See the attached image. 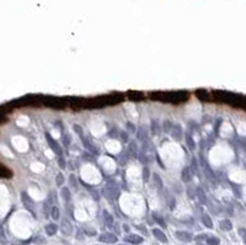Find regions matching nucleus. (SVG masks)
<instances>
[{
  "mask_svg": "<svg viewBox=\"0 0 246 245\" xmlns=\"http://www.w3.org/2000/svg\"><path fill=\"white\" fill-rule=\"evenodd\" d=\"M220 228L221 229H224V230H229V229H231V223L229 222V220H223L221 223H220Z\"/></svg>",
  "mask_w": 246,
  "mask_h": 245,
  "instance_id": "f8f14e48",
  "label": "nucleus"
},
{
  "mask_svg": "<svg viewBox=\"0 0 246 245\" xmlns=\"http://www.w3.org/2000/svg\"><path fill=\"white\" fill-rule=\"evenodd\" d=\"M191 179H192V174H191L189 169H188V167H184V169L182 170V181H184V182H189Z\"/></svg>",
  "mask_w": 246,
  "mask_h": 245,
  "instance_id": "0eeeda50",
  "label": "nucleus"
},
{
  "mask_svg": "<svg viewBox=\"0 0 246 245\" xmlns=\"http://www.w3.org/2000/svg\"><path fill=\"white\" fill-rule=\"evenodd\" d=\"M46 138H47V140H48V143H49V145H50V148L53 149V151L54 153H57L58 155H62V148H60V145L50 137V134L49 133H46Z\"/></svg>",
  "mask_w": 246,
  "mask_h": 245,
  "instance_id": "f257e3e1",
  "label": "nucleus"
},
{
  "mask_svg": "<svg viewBox=\"0 0 246 245\" xmlns=\"http://www.w3.org/2000/svg\"><path fill=\"white\" fill-rule=\"evenodd\" d=\"M124 240L130 243V244H140V243H143V238L137 235V234H130L127 238H124Z\"/></svg>",
  "mask_w": 246,
  "mask_h": 245,
  "instance_id": "39448f33",
  "label": "nucleus"
},
{
  "mask_svg": "<svg viewBox=\"0 0 246 245\" xmlns=\"http://www.w3.org/2000/svg\"><path fill=\"white\" fill-rule=\"evenodd\" d=\"M207 244L208 245H219V239L218 238H208Z\"/></svg>",
  "mask_w": 246,
  "mask_h": 245,
  "instance_id": "ddd939ff",
  "label": "nucleus"
},
{
  "mask_svg": "<svg viewBox=\"0 0 246 245\" xmlns=\"http://www.w3.org/2000/svg\"><path fill=\"white\" fill-rule=\"evenodd\" d=\"M187 142H188V144H189L191 148H194V142H192V139H191L189 135H187Z\"/></svg>",
  "mask_w": 246,
  "mask_h": 245,
  "instance_id": "a211bd4d",
  "label": "nucleus"
},
{
  "mask_svg": "<svg viewBox=\"0 0 246 245\" xmlns=\"http://www.w3.org/2000/svg\"><path fill=\"white\" fill-rule=\"evenodd\" d=\"M197 192H198V196H199V198H200V201H202V202H204V201H205V196H204V195H203V192H202V190H200V188H198V190H197Z\"/></svg>",
  "mask_w": 246,
  "mask_h": 245,
  "instance_id": "f3484780",
  "label": "nucleus"
},
{
  "mask_svg": "<svg viewBox=\"0 0 246 245\" xmlns=\"http://www.w3.org/2000/svg\"><path fill=\"white\" fill-rule=\"evenodd\" d=\"M154 180H156V186L157 187H162V181H161V179L159 177V175L157 174H154Z\"/></svg>",
  "mask_w": 246,
  "mask_h": 245,
  "instance_id": "2eb2a0df",
  "label": "nucleus"
},
{
  "mask_svg": "<svg viewBox=\"0 0 246 245\" xmlns=\"http://www.w3.org/2000/svg\"><path fill=\"white\" fill-rule=\"evenodd\" d=\"M202 222H203V224H204L205 227H208V228H212V227H213L212 220H210V218H209L207 214H204V215L202 217Z\"/></svg>",
  "mask_w": 246,
  "mask_h": 245,
  "instance_id": "9d476101",
  "label": "nucleus"
},
{
  "mask_svg": "<svg viewBox=\"0 0 246 245\" xmlns=\"http://www.w3.org/2000/svg\"><path fill=\"white\" fill-rule=\"evenodd\" d=\"M198 245H200V244H198Z\"/></svg>",
  "mask_w": 246,
  "mask_h": 245,
  "instance_id": "5701e85b",
  "label": "nucleus"
},
{
  "mask_svg": "<svg viewBox=\"0 0 246 245\" xmlns=\"http://www.w3.org/2000/svg\"><path fill=\"white\" fill-rule=\"evenodd\" d=\"M55 181H57V185L58 186H60L62 183H64V176H63V174H58L57 175V179H55Z\"/></svg>",
  "mask_w": 246,
  "mask_h": 245,
  "instance_id": "4468645a",
  "label": "nucleus"
},
{
  "mask_svg": "<svg viewBox=\"0 0 246 245\" xmlns=\"http://www.w3.org/2000/svg\"><path fill=\"white\" fill-rule=\"evenodd\" d=\"M59 217H60L59 208H58V207H53V208H52V218L57 220V219H59Z\"/></svg>",
  "mask_w": 246,
  "mask_h": 245,
  "instance_id": "9b49d317",
  "label": "nucleus"
},
{
  "mask_svg": "<svg viewBox=\"0 0 246 245\" xmlns=\"http://www.w3.org/2000/svg\"><path fill=\"white\" fill-rule=\"evenodd\" d=\"M153 234H154V236H155L159 241H161V243H167V238H166L165 233H162V230H160V229H157V228H154V229H153Z\"/></svg>",
  "mask_w": 246,
  "mask_h": 245,
  "instance_id": "7ed1b4c3",
  "label": "nucleus"
},
{
  "mask_svg": "<svg viewBox=\"0 0 246 245\" xmlns=\"http://www.w3.org/2000/svg\"><path fill=\"white\" fill-rule=\"evenodd\" d=\"M70 181H74V175H70ZM73 186H76V182H74V183H71Z\"/></svg>",
  "mask_w": 246,
  "mask_h": 245,
  "instance_id": "412c9836",
  "label": "nucleus"
},
{
  "mask_svg": "<svg viewBox=\"0 0 246 245\" xmlns=\"http://www.w3.org/2000/svg\"><path fill=\"white\" fill-rule=\"evenodd\" d=\"M59 166H60L62 169H64V167H65V164H64V160H63L62 158H60V160H59Z\"/></svg>",
  "mask_w": 246,
  "mask_h": 245,
  "instance_id": "aec40b11",
  "label": "nucleus"
},
{
  "mask_svg": "<svg viewBox=\"0 0 246 245\" xmlns=\"http://www.w3.org/2000/svg\"><path fill=\"white\" fill-rule=\"evenodd\" d=\"M154 218H155L157 222H159V224H161V225H165V223H164V222H162V220H161V219H160V218L156 215V214H154Z\"/></svg>",
  "mask_w": 246,
  "mask_h": 245,
  "instance_id": "6ab92c4d",
  "label": "nucleus"
},
{
  "mask_svg": "<svg viewBox=\"0 0 246 245\" xmlns=\"http://www.w3.org/2000/svg\"><path fill=\"white\" fill-rule=\"evenodd\" d=\"M123 228H124V230H129V228H128V225H123Z\"/></svg>",
  "mask_w": 246,
  "mask_h": 245,
  "instance_id": "4be33fe9",
  "label": "nucleus"
},
{
  "mask_svg": "<svg viewBox=\"0 0 246 245\" xmlns=\"http://www.w3.org/2000/svg\"><path fill=\"white\" fill-rule=\"evenodd\" d=\"M177 236V239L182 240V241H191L192 240V234L188 231H176L175 234Z\"/></svg>",
  "mask_w": 246,
  "mask_h": 245,
  "instance_id": "20e7f679",
  "label": "nucleus"
},
{
  "mask_svg": "<svg viewBox=\"0 0 246 245\" xmlns=\"http://www.w3.org/2000/svg\"><path fill=\"white\" fill-rule=\"evenodd\" d=\"M143 179L145 181H148V179H149V169L148 167H144V170H143Z\"/></svg>",
  "mask_w": 246,
  "mask_h": 245,
  "instance_id": "dca6fc26",
  "label": "nucleus"
},
{
  "mask_svg": "<svg viewBox=\"0 0 246 245\" xmlns=\"http://www.w3.org/2000/svg\"><path fill=\"white\" fill-rule=\"evenodd\" d=\"M103 218H105V220H106V223H107V225L108 227H111L112 225V223H113V218H112V215L107 212V211H103Z\"/></svg>",
  "mask_w": 246,
  "mask_h": 245,
  "instance_id": "6e6552de",
  "label": "nucleus"
},
{
  "mask_svg": "<svg viewBox=\"0 0 246 245\" xmlns=\"http://www.w3.org/2000/svg\"><path fill=\"white\" fill-rule=\"evenodd\" d=\"M100 240L102 243H107V244H114L117 243V236L112 233H105L100 236Z\"/></svg>",
  "mask_w": 246,
  "mask_h": 245,
  "instance_id": "f03ea898",
  "label": "nucleus"
},
{
  "mask_svg": "<svg viewBox=\"0 0 246 245\" xmlns=\"http://www.w3.org/2000/svg\"><path fill=\"white\" fill-rule=\"evenodd\" d=\"M57 230H58V227H57V224H54V223H50V224L46 225V233H47L48 235H54V234L57 233Z\"/></svg>",
  "mask_w": 246,
  "mask_h": 245,
  "instance_id": "423d86ee",
  "label": "nucleus"
},
{
  "mask_svg": "<svg viewBox=\"0 0 246 245\" xmlns=\"http://www.w3.org/2000/svg\"><path fill=\"white\" fill-rule=\"evenodd\" d=\"M62 196H63V198H64L65 202L69 201V199H70V192H69V188L63 187V188H62Z\"/></svg>",
  "mask_w": 246,
  "mask_h": 245,
  "instance_id": "1a4fd4ad",
  "label": "nucleus"
}]
</instances>
